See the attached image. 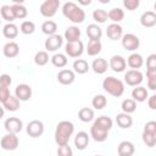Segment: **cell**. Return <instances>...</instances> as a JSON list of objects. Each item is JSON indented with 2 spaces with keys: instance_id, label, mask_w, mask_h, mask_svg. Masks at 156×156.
Returning a JSON list of instances; mask_svg holds the SVG:
<instances>
[{
  "instance_id": "1",
  "label": "cell",
  "mask_w": 156,
  "mask_h": 156,
  "mask_svg": "<svg viewBox=\"0 0 156 156\" xmlns=\"http://www.w3.org/2000/svg\"><path fill=\"white\" fill-rule=\"evenodd\" d=\"M74 132V126L69 121H61L55 129V141L58 146L68 144L71 135Z\"/></svg>"
},
{
  "instance_id": "2",
  "label": "cell",
  "mask_w": 156,
  "mask_h": 156,
  "mask_svg": "<svg viewBox=\"0 0 156 156\" xmlns=\"http://www.w3.org/2000/svg\"><path fill=\"white\" fill-rule=\"evenodd\" d=\"M62 13L73 23H82L85 20V12L76 2L67 1L62 6Z\"/></svg>"
},
{
  "instance_id": "3",
  "label": "cell",
  "mask_w": 156,
  "mask_h": 156,
  "mask_svg": "<svg viewBox=\"0 0 156 156\" xmlns=\"http://www.w3.org/2000/svg\"><path fill=\"white\" fill-rule=\"evenodd\" d=\"M102 88L105 91H107L110 95L119 98L124 93V84L121 79H117L115 77H107L102 82Z\"/></svg>"
},
{
  "instance_id": "4",
  "label": "cell",
  "mask_w": 156,
  "mask_h": 156,
  "mask_svg": "<svg viewBox=\"0 0 156 156\" xmlns=\"http://www.w3.org/2000/svg\"><path fill=\"white\" fill-rule=\"evenodd\" d=\"M58 7H60V0H45L40 5L39 11L44 17H52L56 15Z\"/></svg>"
},
{
  "instance_id": "5",
  "label": "cell",
  "mask_w": 156,
  "mask_h": 156,
  "mask_svg": "<svg viewBox=\"0 0 156 156\" xmlns=\"http://www.w3.org/2000/svg\"><path fill=\"white\" fill-rule=\"evenodd\" d=\"M18 136L16 134H12V133H7L5 134L1 140H0V146L4 149V150H7V151H13L18 147Z\"/></svg>"
},
{
  "instance_id": "6",
  "label": "cell",
  "mask_w": 156,
  "mask_h": 156,
  "mask_svg": "<svg viewBox=\"0 0 156 156\" xmlns=\"http://www.w3.org/2000/svg\"><path fill=\"white\" fill-rule=\"evenodd\" d=\"M65 51L69 57H78L83 54L84 51V45L82 40H76V41H67L65 46Z\"/></svg>"
},
{
  "instance_id": "7",
  "label": "cell",
  "mask_w": 156,
  "mask_h": 156,
  "mask_svg": "<svg viewBox=\"0 0 156 156\" xmlns=\"http://www.w3.org/2000/svg\"><path fill=\"white\" fill-rule=\"evenodd\" d=\"M139 45H140V40L135 34L128 33V34L122 35V46L126 50L134 51V50H136L139 48Z\"/></svg>"
},
{
  "instance_id": "8",
  "label": "cell",
  "mask_w": 156,
  "mask_h": 156,
  "mask_svg": "<svg viewBox=\"0 0 156 156\" xmlns=\"http://www.w3.org/2000/svg\"><path fill=\"white\" fill-rule=\"evenodd\" d=\"M27 134L32 138H38L44 133V124L39 119H33L27 124Z\"/></svg>"
},
{
  "instance_id": "9",
  "label": "cell",
  "mask_w": 156,
  "mask_h": 156,
  "mask_svg": "<svg viewBox=\"0 0 156 156\" xmlns=\"http://www.w3.org/2000/svg\"><path fill=\"white\" fill-rule=\"evenodd\" d=\"M143 79H144L143 78V73L140 71H138V69H129L124 74V80L130 87H136V85L141 84Z\"/></svg>"
},
{
  "instance_id": "10",
  "label": "cell",
  "mask_w": 156,
  "mask_h": 156,
  "mask_svg": "<svg viewBox=\"0 0 156 156\" xmlns=\"http://www.w3.org/2000/svg\"><path fill=\"white\" fill-rule=\"evenodd\" d=\"M4 127L6 129L7 133H12V134H17L22 130V127H23V123L20 118L17 117H10L5 121L4 123Z\"/></svg>"
},
{
  "instance_id": "11",
  "label": "cell",
  "mask_w": 156,
  "mask_h": 156,
  "mask_svg": "<svg viewBox=\"0 0 156 156\" xmlns=\"http://www.w3.org/2000/svg\"><path fill=\"white\" fill-rule=\"evenodd\" d=\"M62 44H63V38L61 35H58V34L50 35L44 43L45 49L48 51H56L62 46Z\"/></svg>"
},
{
  "instance_id": "12",
  "label": "cell",
  "mask_w": 156,
  "mask_h": 156,
  "mask_svg": "<svg viewBox=\"0 0 156 156\" xmlns=\"http://www.w3.org/2000/svg\"><path fill=\"white\" fill-rule=\"evenodd\" d=\"M15 96L20 101H27L32 96V88L28 84H18L15 89Z\"/></svg>"
},
{
  "instance_id": "13",
  "label": "cell",
  "mask_w": 156,
  "mask_h": 156,
  "mask_svg": "<svg viewBox=\"0 0 156 156\" xmlns=\"http://www.w3.org/2000/svg\"><path fill=\"white\" fill-rule=\"evenodd\" d=\"M106 34L111 40H118L123 35V29L118 23H111L106 28Z\"/></svg>"
},
{
  "instance_id": "14",
  "label": "cell",
  "mask_w": 156,
  "mask_h": 156,
  "mask_svg": "<svg viewBox=\"0 0 156 156\" xmlns=\"http://www.w3.org/2000/svg\"><path fill=\"white\" fill-rule=\"evenodd\" d=\"M108 65H110V67H111V69L113 72H123L126 69V66H127L126 60L119 55H113L110 58V63Z\"/></svg>"
},
{
  "instance_id": "15",
  "label": "cell",
  "mask_w": 156,
  "mask_h": 156,
  "mask_svg": "<svg viewBox=\"0 0 156 156\" xmlns=\"http://www.w3.org/2000/svg\"><path fill=\"white\" fill-rule=\"evenodd\" d=\"M76 79V76H74V72L71 71V69H61L57 74V80L63 84V85H69L74 82Z\"/></svg>"
},
{
  "instance_id": "16",
  "label": "cell",
  "mask_w": 156,
  "mask_h": 156,
  "mask_svg": "<svg viewBox=\"0 0 156 156\" xmlns=\"http://www.w3.org/2000/svg\"><path fill=\"white\" fill-rule=\"evenodd\" d=\"M90 135L93 136V139H94L95 141L102 143V141H105V140L107 139L108 132L105 130V129H102V128H100V127H98V126H95V124L93 123V126H91V128H90Z\"/></svg>"
},
{
  "instance_id": "17",
  "label": "cell",
  "mask_w": 156,
  "mask_h": 156,
  "mask_svg": "<svg viewBox=\"0 0 156 156\" xmlns=\"http://www.w3.org/2000/svg\"><path fill=\"white\" fill-rule=\"evenodd\" d=\"M140 23L143 27L151 28L156 24V13L154 11H145L140 16Z\"/></svg>"
},
{
  "instance_id": "18",
  "label": "cell",
  "mask_w": 156,
  "mask_h": 156,
  "mask_svg": "<svg viewBox=\"0 0 156 156\" xmlns=\"http://www.w3.org/2000/svg\"><path fill=\"white\" fill-rule=\"evenodd\" d=\"M11 7H12V11H13L15 18H20V20H22V18L27 17L28 11H27L26 6L22 4L21 0H13V5H11Z\"/></svg>"
},
{
  "instance_id": "19",
  "label": "cell",
  "mask_w": 156,
  "mask_h": 156,
  "mask_svg": "<svg viewBox=\"0 0 156 156\" xmlns=\"http://www.w3.org/2000/svg\"><path fill=\"white\" fill-rule=\"evenodd\" d=\"M2 52L6 57L9 58H12V57H16L20 52V46L15 41H9L4 45V49H2Z\"/></svg>"
},
{
  "instance_id": "20",
  "label": "cell",
  "mask_w": 156,
  "mask_h": 156,
  "mask_svg": "<svg viewBox=\"0 0 156 156\" xmlns=\"http://www.w3.org/2000/svg\"><path fill=\"white\" fill-rule=\"evenodd\" d=\"M89 144V135L85 132H78L74 138V146L77 150H84Z\"/></svg>"
},
{
  "instance_id": "21",
  "label": "cell",
  "mask_w": 156,
  "mask_h": 156,
  "mask_svg": "<svg viewBox=\"0 0 156 156\" xmlns=\"http://www.w3.org/2000/svg\"><path fill=\"white\" fill-rule=\"evenodd\" d=\"M135 151V147L133 143L130 141H121L118 145V156H132Z\"/></svg>"
},
{
  "instance_id": "22",
  "label": "cell",
  "mask_w": 156,
  "mask_h": 156,
  "mask_svg": "<svg viewBox=\"0 0 156 156\" xmlns=\"http://www.w3.org/2000/svg\"><path fill=\"white\" fill-rule=\"evenodd\" d=\"M107 67H108V63H107V61H106L105 58H102V57L95 58V60L93 61V63H91L93 71H94L95 73H98V74L105 73V72L107 71Z\"/></svg>"
},
{
  "instance_id": "23",
  "label": "cell",
  "mask_w": 156,
  "mask_h": 156,
  "mask_svg": "<svg viewBox=\"0 0 156 156\" xmlns=\"http://www.w3.org/2000/svg\"><path fill=\"white\" fill-rule=\"evenodd\" d=\"M87 35L89 37V40H100L102 35V29L98 24H89L87 27Z\"/></svg>"
},
{
  "instance_id": "24",
  "label": "cell",
  "mask_w": 156,
  "mask_h": 156,
  "mask_svg": "<svg viewBox=\"0 0 156 156\" xmlns=\"http://www.w3.org/2000/svg\"><path fill=\"white\" fill-rule=\"evenodd\" d=\"M80 38V29L76 26H69L65 30V39L67 41H76Z\"/></svg>"
},
{
  "instance_id": "25",
  "label": "cell",
  "mask_w": 156,
  "mask_h": 156,
  "mask_svg": "<svg viewBox=\"0 0 156 156\" xmlns=\"http://www.w3.org/2000/svg\"><path fill=\"white\" fill-rule=\"evenodd\" d=\"M149 96V93H147V89L144 88V87H136L132 90V98L134 101H138V102H143L147 99Z\"/></svg>"
},
{
  "instance_id": "26",
  "label": "cell",
  "mask_w": 156,
  "mask_h": 156,
  "mask_svg": "<svg viewBox=\"0 0 156 156\" xmlns=\"http://www.w3.org/2000/svg\"><path fill=\"white\" fill-rule=\"evenodd\" d=\"M116 122H117V124H118L121 128L126 129V128H130V127H132V124H133V118L130 117V115L122 112V113H118V115L116 116Z\"/></svg>"
},
{
  "instance_id": "27",
  "label": "cell",
  "mask_w": 156,
  "mask_h": 156,
  "mask_svg": "<svg viewBox=\"0 0 156 156\" xmlns=\"http://www.w3.org/2000/svg\"><path fill=\"white\" fill-rule=\"evenodd\" d=\"M126 63H128V66H129L130 68H133V69H138V68H140V67L143 66V63H144V58H143V56H141L140 54L134 52V54L129 55V57H128V60H127Z\"/></svg>"
},
{
  "instance_id": "28",
  "label": "cell",
  "mask_w": 156,
  "mask_h": 156,
  "mask_svg": "<svg viewBox=\"0 0 156 156\" xmlns=\"http://www.w3.org/2000/svg\"><path fill=\"white\" fill-rule=\"evenodd\" d=\"M2 105H4V107H5L7 111L15 112V111H17V110L20 108V100H18L16 96L10 95V96L2 102Z\"/></svg>"
},
{
  "instance_id": "29",
  "label": "cell",
  "mask_w": 156,
  "mask_h": 156,
  "mask_svg": "<svg viewBox=\"0 0 156 156\" xmlns=\"http://www.w3.org/2000/svg\"><path fill=\"white\" fill-rule=\"evenodd\" d=\"M2 34L5 38L7 39H13L18 35V27L13 23H7L4 26V29H2Z\"/></svg>"
},
{
  "instance_id": "30",
  "label": "cell",
  "mask_w": 156,
  "mask_h": 156,
  "mask_svg": "<svg viewBox=\"0 0 156 156\" xmlns=\"http://www.w3.org/2000/svg\"><path fill=\"white\" fill-rule=\"evenodd\" d=\"M123 17H124V12H123V10L119 9V7H113V9H111V10L107 12V18H110L113 23L121 22V21L123 20Z\"/></svg>"
},
{
  "instance_id": "31",
  "label": "cell",
  "mask_w": 156,
  "mask_h": 156,
  "mask_svg": "<svg viewBox=\"0 0 156 156\" xmlns=\"http://www.w3.org/2000/svg\"><path fill=\"white\" fill-rule=\"evenodd\" d=\"M73 69L78 74H84L89 71V63L83 58H78L73 62Z\"/></svg>"
},
{
  "instance_id": "32",
  "label": "cell",
  "mask_w": 156,
  "mask_h": 156,
  "mask_svg": "<svg viewBox=\"0 0 156 156\" xmlns=\"http://www.w3.org/2000/svg\"><path fill=\"white\" fill-rule=\"evenodd\" d=\"M101 51V41L100 40H89L87 46V52L89 56H96Z\"/></svg>"
},
{
  "instance_id": "33",
  "label": "cell",
  "mask_w": 156,
  "mask_h": 156,
  "mask_svg": "<svg viewBox=\"0 0 156 156\" xmlns=\"http://www.w3.org/2000/svg\"><path fill=\"white\" fill-rule=\"evenodd\" d=\"M94 124L108 132V130L112 128V119H111L110 117H107V116H100V117H98V118L95 119Z\"/></svg>"
},
{
  "instance_id": "34",
  "label": "cell",
  "mask_w": 156,
  "mask_h": 156,
  "mask_svg": "<svg viewBox=\"0 0 156 156\" xmlns=\"http://www.w3.org/2000/svg\"><path fill=\"white\" fill-rule=\"evenodd\" d=\"M78 118L82 121V122H90L94 119V111L89 107H83L79 110L78 112Z\"/></svg>"
},
{
  "instance_id": "35",
  "label": "cell",
  "mask_w": 156,
  "mask_h": 156,
  "mask_svg": "<svg viewBox=\"0 0 156 156\" xmlns=\"http://www.w3.org/2000/svg\"><path fill=\"white\" fill-rule=\"evenodd\" d=\"M0 13H1V17L9 23H12V21H15V15L10 5H2L0 9Z\"/></svg>"
},
{
  "instance_id": "36",
  "label": "cell",
  "mask_w": 156,
  "mask_h": 156,
  "mask_svg": "<svg viewBox=\"0 0 156 156\" xmlns=\"http://www.w3.org/2000/svg\"><path fill=\"white\" fill-rule=\"evenodd\" d=\"M41 30H43V33L44 34H46V35H54L55 33H56V30H57V24L54 22V21H45L43 24H41Z\"/></svg>"
},
{
  "instance_id": "37",
  "label": "cell",
  "mask_w": 156,
  "mask_h": 156,
  "mask_svg": "<svg viewBox=\"0 0 156 156\" xmlns=\"http://www.w3.org/2000/svg\"><path fill=\"white\" fill-rule=\"evenodd\" d=\"M91 105L96 110H102L107 105V99L105 98V95H101V94L95 95L93 98V100H91Z\"/></svg>"
},
{
  "instance_id": "38",
  "label": "cell",
  "mask_w": 156,
  "mask_h": 156,
  "mask_svg": "<svg viewBox=\"0 0 156 156\" xmlns=\"http://www.w3.org/2000/svg\"><path fill=\"white\" fill-rule=\"evenodd\" d=\"M121 107H122V111L124 113H128L129 115V113H133L136 110V102L133 99H126V100L122 101Z\"/></svg>"
},
{
  "instance_id": "39",
  "label": "cell",
  "mask_w": 156,
  "mask_h": 156,
  "mask_svg": "<svg viewBox=\"0 0 156 156\" xmlns=\"http://www.w3.org/2000/svg\"><path fill=\"white\" fill-rule=\"evenodd\" d=\"M51 63L57 68H62L67 65V57L63 54H55L51 57Z\"/></svg>"
},
{
  "instance_id": "40",
  "label": "cell",
  "mask_w": 156,
  "mask_h": 156,
  "mask_svg": "<svg viewBox=\"0 0 156 156\" xmlns=\"http://www.w3.org/2000/svg\"><path fill=\"white\" fill-rule=\"evenodd\" d=\"M34 62L38 66H45L49 62V55L46 51H38L34 56Z\"/></svg>"
},
{
  "instance_id": "41",
  "label": "cell",
  "mask_w": 156,
  "mask_h": 156,
  "mask_svg": "<svg viewBox=\"0 0 156 156\" xmlns=\"http://www.w3.org/2000/svg\"><path fill=\"white\" fill-rule=\"evenodd\" d=\"M147 78V88L151 90H156V69H146Z\"/></svg>"
},
{
  "instance_id": "42",
  "label": "cell",
  "mask_w": 156,
  "mask_h": 156,
  "mask_svg": "<svg viewBox=\"0 0 156 156\" xmlns=\"http://www.w3.org/2000/svg\"><path fill=\"white\" fill-rule=\"evenodd\" d=\"M93 18L98 22V23H105L107 20V12L102 9H96L93 12Z\"/></svg>"
},
{
  "instance_id": "43",
  "label": "cell",
  "mask_w": 156,
  "mask_h": 156,
  "mask_svg": "<svg viewBox=\"0 0 156 156\" xmlns=\"http://www.w3.org/2000/svg\"><path fill=\"white\" fill-rule=\"evenodd\" d=\"M21 32L23 34H33L35 30V24L32 21H23L21 23Z\"/></svg>"
},
{
  "instance_id": "44",
  "label": "cell",
  "mask_w": 156,
  "mask_h": 156,
  "mask_svg": "<svg viewBox=\"0 0 156 156\" xmlns=\"http://www.w3.org/2000/svg\"><path fill=\"white\" fill-rule=\"evenodd\" d=\"M143 141L146 144V146L152 147V146H155V144H156V135L143 132Z\"/></svg>"
},
{
  "instance_id": "45",
  "label": "cell",
  "mask_w": 156,
  "mask_h": 156,
  "mask_svg": "<svg viewBox=\"0 0 156 156\" xmlns=\"http://www.w3.org/2000/svg\"><path fill=\"white\" fill-rule=\"evenodd\" d=\"M57 156H73L72 149L68 146V144L58 146V149H57Z\"/></svg>"
},
{
  "instance_id": "46",
  "label": "cell",
  "mask_w": 156,
  "mask_h": 156,
  "mask_svg": "<svg viewBox=\"0 0 156 156\" xmlns=\"http://www.w3.org/2000/svg\"><path fill=\"white\" fill-rule=\"evenodd\" d=\"M123 6L127 10L133 11L139 7V0H123Z\"/></svg>"
},
{
  "instance_id": "47",
  "label": "cell",
  "mask_w": 156,
  "mask_h": 156,
  "mask_svg": "<svg viewBox=\"0 0 156 156\" xmlns=\"http://www.w3.org/2000/svg\"><path fill=\"white\" fill-rule=\"evenodd\" d=\"M144 132L145 133H150L156 135V122L155 121H150L144 126Z\"/></svg>"
},
{
  "instance_id": "48",
  "label": "cell",
  "mask_w": 156,
  "mask_h": 156,
  "mask_svg": "<svg viewBox=\"0 0 156 156\" xmlns=\"http://www.w3.org/2000/svg\"><path fill=\"white\" fill-rule=\"evenodd\" d=\"M146 67L147 69H156V54L149 55L146 58Z\"/></svg>"
},
{
  "instance_id": "49",
  "label": "cell",
  "mask_w": 156,
  "mask_h": 156,
  "mask_svg": "<svg viewBox=\"0 0 156 156\" xmlns=\"http://www.w3.org/2000/svg\"><path fill=\"white\" fill-rule=\"evenodd\" d=\"M12 83V78L9 74H1L0 76V85L1 87H10Z\"/></svg>"
},
{
  "instance_id": "50",
  "label": "cell",
  "mask_w": 156,
  "mask_h": 156,
  "mask_svg": "<svg viewBox=\"0 0 156 156\" xmlns=\"http://www.w3.org/2000/svg\"><path fill=\"white\" fill-rule=\"evenodd\" d=\"M10 90L7 87H1L0 85V102H4L9 96H10Z\"/></svg>"
},
{
  "instance_id": "51",
  "label": "cell",
  "mask_w": 156,
  "mask_h": 156,
  "mask_svg": "<svg viewBox=\"0 0 156 156\" xmlns=\"http://www.w3.org/2000/svg\"><path fill=\"white\" fill-rule=\"evenodd\" d=\"M147 104H149V107L151 110H155L156 108V95H151L147 100Z\"/></svg>"
},
{
  "instance_id": "52",
  "label": "cell",
  "mask_w": 156,
  "mask_h": 156,
  "mask_svg": "<svg viewBox=\"0 0 156 156\" xmlns=\"http://www.w3.org/2000/svg\"><path fill=\"white\" fill-rule=\"evenodd\" d=\"M90 2H91L90 0H88V1H82V0H80V1H79V4H82V5H89Z\"/></svg>"
},
{
  "instance_id": "53",
  "label": "cell",
  "mask_w": 156,
  "mask_h": 156,
  "mask_svg": "<svg viewBox=\"0 0 156 156\" xmlns=\"http://www.w3.org/2000/svg\"><path fill=\"white\" fill-rule=\"evenodd\" d=\"M4 117V108L2 107H0V119Z\"/></svg>"
},
{
  "instance_id": "54",
  "label": "cell",
  "mask_w": 156,
  "mask_h": 156,
  "mask_svg": "<svg viewBox=\"0 0 156 156\" xmlns=\"http://www.w3.org/2000/svg\"><path fill=\"white\" fill-rule=\"evenodd\" d=\"M95 156H100V155H95Z\"/></svg>"
},
{
  "instance_id": "55",
  "label": "cell",
  "mask_w": 156,
  "mask_h": 156,
  "mask_svg": "<svg viewBox=\"0 0 156 156\" xmlns=\"http://www.w3.org/2000/svg\"><path fill=\"white\" fill-rule=\"evenodd\" d=\"M0 21H1V20H0Z\"/></svg>"
}]
</instances>
